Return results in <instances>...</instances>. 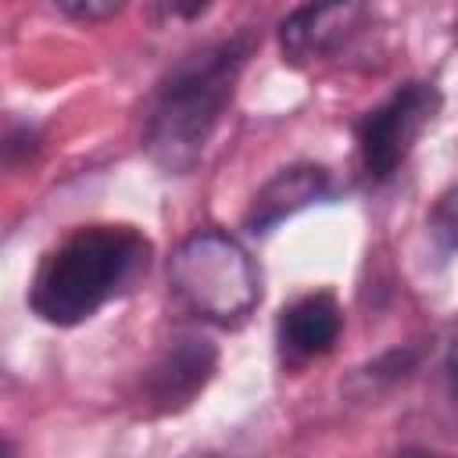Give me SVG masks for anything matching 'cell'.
<instances>
[{"mask_svg":"<svg viewBox=\"0 0 458 458\" xmlns=\"http://www.w3.org/2000/svg\"><path fill=\"white\" fill-rule=\"evenodd\" d=\"M218 365V351L211 340L197 333H179L157 354V361L143 376V404L154 415H168L186 408L211 379Z\"/></svg>","mask_w":458,"mask_h":458,"instance_id":"cell-5","label":"cell"},{"mask_svg":"<svg viewBox=\"0 0 458 458\" xmlns=\"http://www.w3.org/2000/svg\"><path fill=\"white\" fill-rule=\"evenodd\" d=\"M254 47L258 36L243 29L182 54L165 72L143 122V150L165 175H186L204 157Z\"/></svg>","mask_w":458,"mask_h":458,"instance_id":"cell-1","label":"cell"},{"mask_svg":"<svg viewBox=\"0 0 458 458\" xmlns=\"http://www.w3.org/2000/svg\"><path fill=\"white\" fill-rule=\"evenodd\" d=\"M61 14L75 18V21H107L114 14H122V7L129 0H50Z\"/></svg>","mask_w":458,"mask_h":458,"instance_id":"cell-10","label":"cell"},{"mask_svg":"<svg viewBox=\"0 0 458 458\" xmlns=\"http://www.w3.org/2000/svg\"><path fill=\"white\" fill-rule=\"evenodd\" d=\"M150 265V240L132 225H82L50 247L29 283V308L50 326H79L132 290Z\"/></svg>","mask_w":458,"mask_h":458,"instance_id":"cell-2","label":"cell"},{"mask_svg":"<svg viewBox=\"0 0 458 458\" xmlns=\"http://www.w3.org/2000/svg\"><path fill=\"white\" fill-rule=\"evenodd\" d=\"M440 111V89L433 82H404L383 104L361 114L358 122V154L372 182L390 179L411 154L422 129Z\"/></svg>","mask_w":458,"mask_h":458,"instance_id":"cell-4","label":"cell"},{"mask_svg":"<svg viewBox=\"0 0 458 458\" xmlns=\"http://www.w3.org/2000/svg\"><path fill=\"white\" fill-rule=\"evenodd\" d=\"M347 11H351V0H304L279 25V43H283L286 61L301 64V61L326 54L344 36Z\"/></svg>","mask_w":458,"mask_h":458,"instance_id":"cell-8","label":"cell"},{"mask_svg":"<svg viewBox=\"0 0 458 458\" xmlns=\"http://www.w3.org/2000/svg\"><path fill=\"white\" fill-rule=\"evenodd\" d=\"M329 190H333V182H329L326 168H318V165H290L254 193L250 211H247V229L250 233H268L272 225H279L283 218L297 215L301 208L329 197Z\"/></svg>","mask_w":458,"mask_h":458,"instance_id":"cell-7","label":"cell"},{"mask_svg":"<svg viewBox=\"0 0 458 458\" xmlns=\"http://www.w3.org/2000/svg\"><path fill=\"white\" fill-rule=\"evenodd\" d=\"M429 236H433V243H437L444 254L458 250V186L447 190V193L437 200V208H433V215H429Z\"/></svg>","mask_w":458,"mask_h":458,"instance_id":"cell-9","label":"cell"},{"mask_svg":"<svg viewBox=\"0 0 458 458\" xmlns=\"http://www.w3.org/2000/svg\"><path fill=\"white\" fill-rule=\"evenodd\" d=\"M340 326H344V311L329 290L297 297L279 311V322H276V344L283 361L304 365L329 354L340 336Z\"/></svg>","mask_w":458,"mask_h":458,"instance_id":"cell-6","label":"cell"},{"mask_svg":"<svg viewBox=\"0 0 458 458\" xmlns=\"http://www.w3.org/2000/svg\"><path fill=\"white\" fill-rule=\"evenodd\" d=\"M36 129H29V125H7V136H4V157H7V165H18V150L29 157L32 150H36Z\"/></svg>","mask_w":458,"mask_h":458,"instance_id":"cell-11","label":"cell"},{"mask_svg":"<svg viewBox=\"0 0 458 458\" xmlns=\"http://www.w3.org/2000/svg\"><path fill=\"white\" fill-rule=\"evenodd\" d=\"M447 372H451V383H454V394H458V333H454L451 351H447Z\"/></svg>","mask_w":458,"mask_h":458,"instance_id":"cell-12","label":"cell"},{"mask_svg":"<svg viewBox=\"0 0 458 458\" xmlns=\"http://www.w3.org/2000/svg\"><path fill=\"white\" fill-rule=\"evenodd\" d=\"M168 279L193 315L218 326H240L261 301L258 265L243 243L222 229H197L186 236L168 261Z\"/></svg>","mask_w":458,"mask_h":458,"instance_id":"cell-3","label":"cell"}]
</instances>
